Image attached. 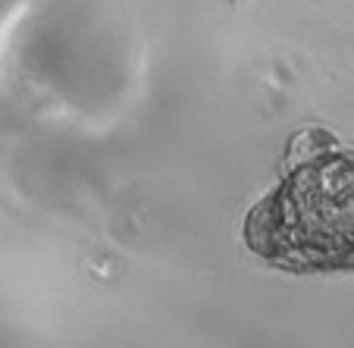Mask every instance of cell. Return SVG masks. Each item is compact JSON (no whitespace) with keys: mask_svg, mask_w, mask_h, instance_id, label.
<instances>
[{"mask_svg":"<svg viewBox=\"0 0 354 348\" xmlns=\"http://www.w3.org/2000/svg\"><path fill=\"white\" fill-rule=\"evenodd\" d=\"M241 241L279 273H354V147L323 126L298 129L276 182L248 208Z\"/></svg>","mask_w":354,"mask_h":348,"instance_id":"6da1fadb","label":"cell"}]
</instances>
